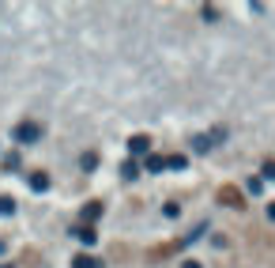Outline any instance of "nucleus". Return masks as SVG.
I'll return each mask as SVG.
<instances>
[{"instance_id":"f257e3e1","label":"nucleus","mask_w":275,"mask_h":268,"mask_svg":"<svg viewBox=\"0 0 275 268\" xmlns=\"http://www.w3.org/2000/svg\"><path fill=\"white\" fill-rule=\"evenodd\" d=\"M219 204H226V208H245V193L238 185H223L219 189Z\"/></svg>"},{"instance_id":"f03ea898","label":"nucleus","mask_w":275,"mask_h":268,"mask_svg":"<svg viewBox=\"0 0 275 268\" xmlns=\"http://www.w3.org/2000/svg\"><path fill=\"white\" fill-rule=\"evenodd\" d=\"M15 140L19 143H34V140H42V129H38L34 121H23V125L15 129Z\"/></svg>"},{"instance_id":"7ed1b4c3","label":"nucleus","mask_w":275,"mask_h":268,"mask_svg":"<svg viewBox=\"0 0 275 268\" xmlns=\"http://www.w3.org/2000/svg\"><path fill=\"white\" fill-rule=\"evenodd\" d=\"M177 250H181L177 242H174V246H155V250H147V261H151V264H158V261H166V257H174Z\"/></svg>"},{"instance_id":"20e7f679","label":"nucleus","mask_w":275,"mask_h":268,"mask_svg":"<svg viewBox=\"0 0 275 268\" xmlns=\"http://www.w3.org/2000/svg\"><path fill=\"white\" fill-rule=\"evenodd\" d=\"M98 215H102V200H91V204L83 208V227H91Z\"/></svg>"},{"instance_id":"39448f33","label":"nucleus","mask_w":275,"mask_h":268,"mask_svg":"<svg viewBox=\"0 0 275 268\" xmlns=\"http://www.w3.org/2000/svg\"><path fill=\"white\" fill-rule=\"evenodd\" d=\"M72 268H102V261L91 253H79V257H72Z\"/></svg>"},{"instance_id":"423d86ee","label":"nucleus","mask_w":275,"mask_h":268,"mask_svg":"<svg viewBox=\"0 0 275 268\" xmlns=\"http://www.w3.org/2000/svg\"><path fill=\"white\" fill-rule=\"evenodd\" d=\"M75 238H79V242L83 246H94V242H98V234H94V227H75V231H72Z\"/></svg>"},{"instance_id":"0eeeda50","label":"nucleus","mask_w":275,"mask_h":268,"mask_svg":"<svg viewBox=\"0 0 275 268\" xmlns=\"http://www.w3.org/2000/svg\"><path fill=\"white\" fill-rule=\"evenodd\" d=\"M147 148H151V140H147V136H132V140H128V151H132V155H144Z\"/></svg>"},{"instance_id":"6e6552de","label":"nucleus","mask_w":275,"mask_h":268,"mask_svg":"<svg viewBox=\"0 0 275 268\" xmlns=\"http://www.w3.org/2000/svg\"><path fill=\"white\" fill-rule=\"evenodd\" d=\"M31 189H38V193L49 189V174H45V170H34V174H31Z\"/></svg>"},{"instance_id":"1a4fd4ad","label":"nucleus","mask_w":275,"mask_h":268,"mask_svg":"<svg viewBox=\"0 0 275 268\" xmlns=\"http://www.w3.org/2000/svg\"><path fill=\"white\" fill-rule=\"evenodd\" d=\"M121 174H125L128 181H132V178H140V166H136V159H128L125 166H121Z\"/></svg>"},{"instance_id":"9d476101","label":"nucleus","mask_w":275,"mask_h":268,"mask_svg":"<svg viewBox=\"0 0 275 268\" xmlns=\"http://www.w3.org/2000/svg\"><path fill=\"white\" fill-rule=\"evenodd\" d=\"M162 166H166L162 155H147V170H151V174H155V170H162Z\"/></svg>"},{"instance_id":"9b49d317","label":"nucleus","mask_w":275,"mask_h":268,"mask_svg":"<svg viewBox=\"0 0 275 268\" xmlns=\"http://www.w3.org/2000/svg\"><path fill=\"white\" fill-rule=\"evenodd\" d=\"M15 212V200L12 197H0V215H12Z\"/></svg>"},{"instance_id":"f8f14e48","label":"nucleus","mask_w":275,"mask_h":268,"mask_svg":"<svg viewBox=\"0 0 275 268\" xmlns=\"http://www.w3.org/2000/svg\"><path fill=\"white\" fill-rule=\"evenodd\" d=\"M193 148H196V151H211V136H196Z\"/></svg>"},{"instance_id":"ddd939ff","label":"nucleus","mask_w":275,"mask_h":268,"mask_svg":"<svg viewBox=\"0 0 275 268\" xmlns=\"http://www.w3.org/2000/svg\"><path fill=\"white\" fill-rule=\"evenodd\" d=\"M98 166V155H94V151H87V155H83V170H94Z\"/></svg>"},{"instance_id":"4468645a","label":"nucleus","mask_w":275,"mask_h":268,"mask_svg":"<svg viewBox=\"0 0 275 268\" xmlns=\"http://www.w3.org/2000/svg\"><path fill=\"white\" fill-rule=\"evenodd\" d=\"M166 166H174V170H185V155H170V159H166Z\"/></svg>"},{"instance_id":"2eb2a0df","label":"nucleus","mask_w":275,"mask_h":268,"mask_svg":"<svg viewBox=\"0 0 275 268\" xmlns=\"http://www.w3.org/2000/svg\"><path fill=\"white\" fill-rule=\"evenodd\" d=\"M264 178H275V162H271V159L264 162Z\"/></svg>"},{"instance_id":"dca6fc26","label":"nucleus","mask_w":275,"mask_h":268,"mask_svg":"<svg viewBox=\"0 0 275 268\" xmlns=\"http://www.w3.org/2000/svg\"><path fill=\"white\" fill-rule=\"evenodd\" d=\"M268 219H275V204H268Z\"/></svg>"},{"instance_id":"f3484780","label":"nucleus","mask_w":275,"mask_h":268,"mask_svg":"<svg viewBox=\"0 0 275 268\" xmlns=\"http://www.w3.org/2000/svg\"><path fill=\"white\" fill-rule=\"evenodd\" d=\"M181 268H200V264H196V261H188V264H181Z\"/></svg>"}]
</instances>
